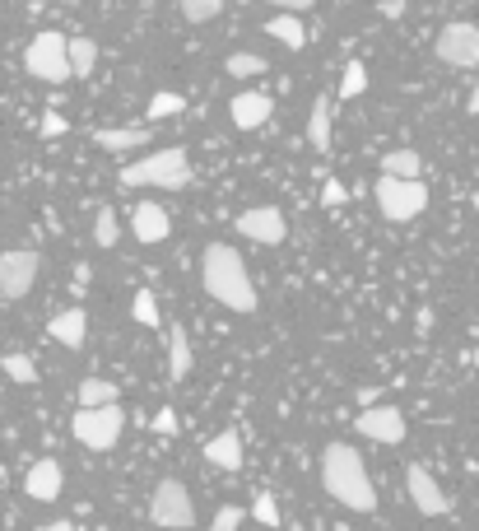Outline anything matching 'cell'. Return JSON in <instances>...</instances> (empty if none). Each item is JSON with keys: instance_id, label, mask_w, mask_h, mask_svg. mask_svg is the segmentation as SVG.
I'll list each match as a JSON object with an SVG mask.
<instances>
[{"instance_id": "6da1fadb", "label": "cell", "mask_w": 479, "mask_h": 531, "mask_svg": "<svg viewBox=\"0 0 479 531\" xmlns=\"http://www.w3.org/2000/svg\"><path fill=\"white\" fill-rule=\"evenodd\" d=\"M321 485L335 504H345L349 513H377V485L363 466L359 448L349 443H326L321 448Z\"/></svg>"}, {"instance_id": "7a4b0ae2", "label": "cell", "mask_w": 479, "mask_h": 531, "mask_svg": "<svg viewBox=\"0 0 479 531\" xmlns=\"http://www.w3.org/2000/svg\"><path fill=\"white\" fill-rule=\"evenodd\" d=\"M200 280H205V294L214 303H224L228 313H256V285L242 257L228 243H210L205 257H200Z\"/></svg>"}, {"instance_id": "3957f363", "label": "cell", "mask_w": 479, "mask_h": 531, "mask_svg": "<svg viewBox=\"0 0 479 531\" xmlns=\"http://www.w3.org/2000/svg\"><path fill=\"white\" fill-rule=\"evenodd\" d=\"M121 187H163V191H182L191 187V159L187 150H154L140 164L121 168Z\"/></svg>"}, {"instance_id": "277c9868", "label": "cell", "mask_w": 479, "mask_h": 531, "mask_svg": "<svg viewBox=\"0 0 479 531\" xmlns=\"http://www.w3.org/2000/svg\"><path fill=\"white\" fill-rule=\"evenodd\" d=\"M377 210H382V219H391V224H410V219H419L428 210V187L414 177V182H405V177H377Z\"/></svg>"}, {"instance_id": "5b68a950", "label": "cell", "mask_w": 479, "mask_h": 531, "mask_svg": "<svg viewBox=\"0 0 479 531\" xmlns=\"http://www.w3.org/2000/svg\"><path fill=\"white\" fill-rule=\"evenodd\" d=\"M149 522L163 531L196 527V504H191V490L182 480H159L154 485V494H149Z\"/></svg>"}, {"instance_id": "8992f818", "label": "cell", "mask_w": 479, "mask_h": 531, "mask_svg": "<svg viewBox=\"0 0 479 531\" xmlns=\"http://www.w3.org/2000/svg\"><path fill=\"white\" fill-rule=\"evenodd\" d=\"M75 438H80L89 452H107L121 443V429H126V410L121 406H94V410H75V420H70Z\"/></svg>"}, {"instance_id": "52a82bcc", "label": "cell", "mask_w": 479, "mask_h": 531, "mask_svg": "<svg viewBox=\"0 0 479 531\" xmlns=\"http://www.w3.org/2000/svg\"><path fill=\"white\" fill-rule=\"evenodd\" d=\"M24 66H28V75L42 80V84L75 80V75H70V56H66V38H61V33H38V38L28 42Z\"/></svg>"}, {"instance_id": "ba28073f", "label": "cell", "mask_w": 479, "mask_h": 531, "mask_svg": "<svg viewBox=\"0 0 479 531\" xmlns=\"http://www.w3.org/2000/svg\"><path fill=\"white\" fill-rule=\"evenodd\" d=\"M438 61L452 70H475L479 66V28L466 24V19H456V24H447L438 33Z\"/></svg>"}, {"instance_id": "9c48e42d", "label": "cell", "mask_w": 479, "mask_h": 531, "mask_svg": "<svg viewBox=\"0 0 479 531\" xmlns=\"http://www.w3.org/2000/svg\"><path fill=\"white\" fill-rule=\"evenodd\" d=\"M38 271H42L38 252H28V247L0 252V294H5V299H24L28 289L38 285Z\"/></svg>"}, {"instance_id": "30bf717a", "label": "cell", "mask_w": 479, "mask_h": 531, "mask_svg": "<svg viewBox=\"0 0 479 531\" xmlns=\"http://www.w3.org/2000/svg\"><path fill=\"white\" fill-rule=\"evenodd\" d=\"M233 224H238L242 238H252V243H266V247L284 243V233H289V224H284V215L275 210V205H252V210H242Z\"/></svg>"}, {"instance_id": "8fae6325", "label": "cell", "mask_w": 479, "mask_h": 531, "mask_svg": "<svg viewBox=\"0 0 479 531\" xmlns=\"http://www.w3.org/2000/svg\"><path fill=\"white\" fill-rule=\"evenodd\" d=\"M405 490H410L414 508H419L424 518H447V513H452V499L442 494V485L428 476L424 466H410V476H405Z\"/></svg>"}, {"instance_id": "7c38bea8", "label": "cell", "mask_w": 479, "mask_h": 531, "mask_svg": "<svg viewBox=\"0 0 479 531\" xmlns=\"http://www.w3.org/2000/svg\"><path fill=\"white\" fill-rule=\"evenodd\" d=\"M359 434L373 438V443H405V415L396 406H368L359 410Z\"/></svg>"}, {"instance_id": "4fadbf2b", "label": "cell", "mask_w": 479, "mask_h": 531, "mask_svg": "<svg viewBox=\"0 0 479 531\" xmlns=\"http://www.w3.org/2000/svg\"><path fill=\"white\" fill-rule=\"evenodd\" d=\"M61 462H52V457H42V462L28 466V476H24V490L28 499H38V504H56L61 499Z\"/></svg>"}, {"instance_id": "5bb4252c", "label": "cell", "mask_w": 479, "mask_h": 531, "mask_svg": "<svg viewBox=\"0 0 479 531\" xmlns=\"http://www.w3.org/2000/svg\"><path fill=\"white\" fill-rule=\"evenodd\" d=\"M131 229H135V243H163L173 233V219L159 201H140L131 215Z\"/></svg>"}, {"instance_id": "9a60e30c", "label": "cell", "mask_w": 479, "mask_h": 531, "mask_svg": "<svg viewBox=\"0 0 479 531\" xmlns=\"http://www.w3.org/2000/svg\"><path fill=\"white\" fill-rule=\"evenodd\" d=\"M270 112H275L270 94H256V89H247V94H238L233 103H228V117H233L238 131H256V126H266Z\"/></svg>"}, {"instance_id": "2e32d148", "label": "cell", "mask_w": 479, "mask_h": 531, "mask_svg": "<svg viewBox=\"0 0 479 531\" xmlns=\"http://www.w3.org/2000/svg\"><path fill=\"white\" fill-rule=\"evenodd\" d=\"M149 126H98L94 131V145L107 154H126V150H140V145H149Z\"/></svg>"}, {"instance_id": "e0dca14e", "label": "cell", "mask_w": 479, "mask_h": 531, "mask_svg": "<svg viewBox=\"0 0 479 531\" xmlns=\"http://www.w3.org/2000/svg\"><path fill=\"white\" fill-rule=\"evenodd\" d=\"M47 331H52V341H61L66 350H80L84 336H89V313H84V308H66V313L52 317Z\"/></svg>"}, {"instance_id": "ac0fdd59", "label": "cell", "mask_w": 479, "mask_h": 531, "mask_svg": "<svg viewBox=\"0 0 479 531\" xmlns=\"http://www.w3.org/2000/svg\"><path fill=\"white\" fill-rule=\"evenodd\" d=\"M205 462L219 466V471H238V466H242V438H238V429H224L219 438H210V443H205Z\"/></svg>"}, {"instance_id": "d6986e66", "label": "cell", "mask_w": 479, "mask_h": 531, "mask_svg": "<svg viewBox=\"0 0 479 531\" xmlns=\"http://www.w3.org/2000/svg\"><path fill=\"white\" fill-rule=\"evenodd\" d=\"M331 131H335V108H331V98H317L312 103V117H307V145L317 154L331 150Z\"/></svg>"}, {"instance_id": "ffe728a7", "label": "cell", "mask_w": 479, "mask_h": 531, "mask_svg": "<svg viewBox=\"0 0 479 531\" xmlns=\"http://www.w3.org/2000/svg\"><path fill=\"white\" fill-rule=\"evenodd\" d=\"M168 373H173V382H182L191 373V336L187 327H168Z\"/></svg>"}, {"instance_id": "44dd1931", "label": "cell", "mask_w": 479, "mask_h": 531, "mask_svg": "<svg viewBox=\"0 0 479 531\" xmlns=\"http://www.w3.org/2000/svg\"><path fill=\"white\" fill-rule=\"evenodd\" d=\"M66 56H70V75L84 80V75H94V66H98V42L94 38H66Z\"/></svg>"}, {"instance_id": "7402d4cb", "label": "cell", "mask_w": 479, "mask_h": 531, "mask_svg": "<svg viewBox=\"0 0 479 531\" xmlns=\"http://www.w3.org/2000/svg\"><path fill=\"white\" fill-rule=\"evenodd\" d=\"M419 173H424L419 150H386L382 154V177H405V182H414Z\"/></svg>"}, {"instance_id": "603a6c76", "label": "cell", "mask_w": 479, "mask_h": 531, "mask_svg": "<svg viewBox=\"0 0 479 531\" xmlns=\"http://www.w3.org/2000/svg\"><path fill=\"white\" fill-rule=\"evenodd\" d=\"M266 33L275 42H284L289 52H303V42H307V28L298 24V14H275V19L266 24Z\"/></svg>"}, {"instance_id": "cb8c5ba5", "label": "cell", "mask_w": 479, "mask_h": 531, "mask_svg": "<svg viewBox=\"0 0 479 531\" xmlns=\"http://www.w3.org/2000/svg\"><path fill=\"white\" fill-rule=\"evenodd\" d=\"M117 396H121V387H117V382H107V378H84V382H80V406H84V410H94V406H117Z\"/></svg>"}, {"instance_id": "d4e9b609", "label": "cell", "mask_w": 479, "mask_h": 531, "mask_svg": "<svg viewBox=\"0 0 479 531\" xmlns=\"http://www.w3.org/2000/svg\"><path fill=\"white\" fill-rule=\"evenodd\" d=\"M224 70L233 75V80H256V75H266V56H256V52H233L224 61Z\"/></svg>"}, {"instance_id": "484cf974", "label": "cell", "mask_w": 479, "mask_h": 531, "mask_svg": "<svg viewBox=\"0 0 479 531\" xmlns=\"http://www.w3.org/2000/svg\"><path fill=\"white\" fill-rule=\"evenodd\" d=\"M0 368H5V378L19 382V387H33V382H38V364H33L28 354H5Z\"/></svg>"}, {"instance_id": "4316f807", "label": "cell", "mask_w": 479, "mask_h": 531, "mask_svg": "<svg viewBox=\"0 0 479 531\" xmlns=\"http://www.w3.org/2000/svg\"><path fill=\"white\" fill-rule=\"evenodd\" d=\"M117 238H121L117 210H112V205H103V210H98V219H94V243L98 247H117Z\"/></svg>"}, {"instance_id": "83f0119b", "label": "cell", "mask_w": 479, "mask_h": 531, "mask_svg": "<svg viewBox=\"0 0 479 531\" xmlns=\"http://www.w3.org/2000/svg\"><path fill=\"white\" fill-rule=\"evenodd\" d=\"M177 5H182V19H191V24H210L224 14V0H177Z\"/></svg>"}, {"instance_id": "f1b7e54d", "label": "cell", "mask_w": 479, "mask_h": 531, "mask_svg": "<svg viewBox=\"0 0 479 531\" xmlns=\"http://www.w3.org/2000/svg\"><path fill=\"white\" fill-rule=\"evenodd\" d=\"M182 108H187V98H182V94H168V89H163V94L149 98L145 112H149V122H163V117H177Z\"/></svg>"}, {"instance_id": "f546056e", "label": "cell", "mask_w": 479, "mask_h": 531, "mask_svg": "<svg viewBox=\"0 0 479 531\" xmlns=\"http://www.w3.org/2000/svg\"><path fill=\"white\" fill-rule=\"evenodd\" d=\"M368 89V66L363 61H349L345 75H340V98H359Z\"/></svg>"}, {"instance_id": "4dcf8cb0", "label": "cell", "mask_w": 479, "mask_h": 531, "mask_svg": "<svg viewBox=\"0 0 479 531\" xmlns=\"http://www.w3.org/2000/svg\"><path fill=\"white\" fill-rule=\"evenodd\" d=\"M131 313H135V322H140V327H159V299H154L149 289H135Z\"/></svg>"}, {"instance_id": "1f68e13d", "label": "cell", "mask_w": 479, "mask_h": 531, "mask_svg": "<svg viewBox=\"0 0 479 531\" xmlns=\"http://www.w3.org/2000/svg\"><path fill=\"white\" fill-rule=\"evenodd\" d=\"M252 518L261 522V527H280V504H275V494H256Z\"/></svg>"}, {"instance_id": "d6a6232c", "label": "cell", "mask_w": 479, "mask_h": 531, "mask_svg": "<svg viewBox=\"0 0 479 531\" xmlns=\"http://www.w3.org/2000/svg\"><path fill=\"white\" fill-rule=\"evenodd\" d=\"M38 131L47 140H56V136H66V131H70V122L61 117V112H42V126H38Z\"/></svg>"}, {"instance_id": "836d02e7", "label": "cell", "mask_w": 479, "mask_h": 531, "mask_svg": "<svg viewBox=\"0 0 479 531\" xmlns=\"http://www.w3.org/2000/svg\"><path fill=\"white\" fill-rule=\"evenodd\" d=\"M238 527H242V508H233V504L219 508V518L210 522V531H238Z\"/></svg>"}, {"instance_id": "e575fe53", "label": "cell", "mask_w": 479, "mask_h": 531, "mask_svg": "<svg viewBox=\"0 0 479 531\" xmlns=\"http://www.w3.org/2000/svg\"><path fill=\"white\" fill-rule=\"evenodd\" d=\"M154 434H177V410L173 406H163L159 415H154V424H149Z\"/></svg>"}, {"instance_id": "d590c367", "label": "cell", "mask_w": 479, "mask_h": 531, "mask_svg": "<svg viewBox=\"0 0 479 531\" xmlns=\"http://www.w3.org/2000/svg\"><path fill=\"white\" fill-rule=\"evenodd\" d=\"M321 201H326V205H345L349 187H345V182H326V187H321Z\"/></svg>"}, {"instance_id": "8d00e7d4", "label": "cell", "mask_w": 479, "mask_h": 531, "mask_svg": "<svg viewBox=\"0 0 479 531\" xmlns=\"http://www.w3.org/2000/svg\"><path fill=\"white\" fill-rule=\"evenodd\" d=\"M280 14H303V10H312V0H270Z\"/></svg>"}, {"instance_id": "74e56055", "label": "cell", "mask_w": 479, "mask_h": 531, "mask_svg": "<svg viewBox=\"0 0 479 531\" xmlns=\"http://www.w3.org/2000/svg\"><path fill=\"white\" fill-rule=\"evenodd\" d=\"M377 396H382V387H359V406H377Z\"/></svg>"}, {"instance_id": "f35d334b", "label": "cell", "mask_w": 479, "mask_h": 531, "mask_svg": "<svg viewBox=\"0 0 479 531\" xmlns=\"http://www.w3.org/2000/svg\"><path fill=\"white\" fill-rule=\"evenodd\" d=\"M382 14L386 19H400V14H405V0H382Z\"/></svg>"}, {"instance_id": "ab89813d", "label": "cell", "mask_w": 479, "mask_h": 531, "mask_svg": "<svg viewBox=\"0 0 479 531\" xmlns=\"http://www.w3.org/2000/svg\"><path fill=\"white\" fill-rule=\"evenodd\" d=\"M42 531H75V522H47Z\"/></svg>"}, {"instance_id": "60d3db41", "label": "cell", "mask_w": 479, "mask_h": 531, "mask_svg": "<svg viewBox=\"0 0 479 531\" xmlns=\"http://www.w3.org/2000/svg\"><path fill=\"white\" fill-rule=\"evenodd\" d=\"M470 117H479V84H475V94H470Z\"/></svg>"}, {"instance_id": "b9f144b4", "label": "cell", "mask_w": 479, "mask_h": 531, "mask_svg": "<svg viewBox=\"0 0 479 531\" xmlns=\"http://www.w3.org/2000/svg\"><path fill=\"white\" fill-rule=\"evenodd\" d=\"M470 364H475V368H479V350H470Z\"/></svg>"}, {"instance_id": "7bdbcfd3", "label": "cell", "mask_w": 479, "mask_h": 531, "mask_svg": "<svg viewBox=\"0 0 479 531\" xmlns=\"http://www.w3.org/2000/svg\"><path fill=\"white\" fill-rule=\"evenodd\" d=\"M5 480H10V476H5V466H0V490H5Z\"/></svg>"}, {"instance_id": "ee69618b", "label": "cell", "mask_w": 479, "mask_h": 531, "mask_svg": "<svg viewBox=\"0 0 479 531\" xmlns=\"http://www.w3.org/2000/svg\"><path fill=\"white\" fill-rule=\"evenodd\" d=\"M475 215H479V191H475Z\"/></svg>"}, {"instance_id": "f6af8a7d", "label": "cell", "mask_w": 479, "mask_h": 531, "mask_svg": "<svg viewBox=\"0 0 479 531\" xmlns=\"http://www.w3.org/2000/svg\"><path fill=\"white\" fill-rule=\"evenodd\" d=\"M289 531H303V527H289Z\"/></svg>"}, {"instance_id": "bcb514c9", "label": "cell", "mask_w": 479, "mask_h": 531, "mask_svg": "<svg viewBox=\"0 0 479 531\" xmlns=\"http://www.w3.org/2000/svg\"><path fill=\"white\" fill-rule=\"evenodd\" d=\"M98 531H107V527H98Z\"/></svg>"}]
</instances>
